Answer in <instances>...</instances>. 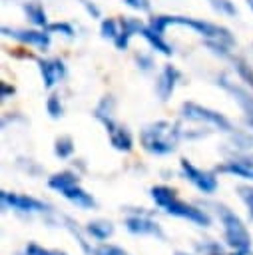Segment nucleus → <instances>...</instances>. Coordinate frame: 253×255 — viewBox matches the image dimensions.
Returning <instances> with one entry per match:
<instances>
[{"label": "nucleus", "instance_id": "obj_1", "mask_svg": "<svg viewBox=\"0 0 253 255\" xmlns=\"http://www.w3.org/2000/svg\"><path fill=\"white\" fill-rule=\"evenodd\" d=\"M26 10H28V14L32 16V20L36 22V24H46V14H44V10H42V6H38V4H34V6H26Z\"/></svg>", "mask_w": 253, "mask_h": 255}, {"label": "nucleus", "instance_id": "obj_2", "mask_svg": "<svg viewBox=\"0 0 253 255\" xmlns=\"http://www.w3.org/2000/svg\"><path fill=\"white\" fill-rule=\"evenodd\" d=\"M104 34L106 36H116V24H114V20L104 22Z\"/></svg>", "mask_w": 253, "mask_h": 255}, {"label": "nucleus", "instance_id": "obj_3", "mask_svg": "<svg viewBox=\"0 0 253 255\" xmlns=\"http://www.w3.org/2000/svg\"><path fill=\"white\" fill-rule=\"evenodd\" d=\"M52 30H64L66 34H72V28L70 26H64V24H54V26H50Z\"/></svg>", "mask_w": 253, "mask_h": 255}, {"label": "nucleus", "instance_id": "obj_4", "mask_svg": "<svg viewBox=\"0 0 253 255\" xmlns=\"http://www.w3.org/2000/svg\"><path fill=\"white\" fill-rule=\"evenodd\" d=\"M131 6H135V8H145V4H141V0H127Z\"/></svg>", "mask_w": 253, "mask_h": 255}, {"label": "nucleus", "instance_id": "obj_5", "mask_svg": "<svg viewBox=\"0 0 253 255\" xmlns=\"http://www.w3.org/2000/svg\"><path fill=\"white\" fill-rule=\"evenodd\" d=\"M249 6H251V8H253V0H249Z\"/></svg>", "mask_w": 253, "mask_h": 255}]
</instances>
